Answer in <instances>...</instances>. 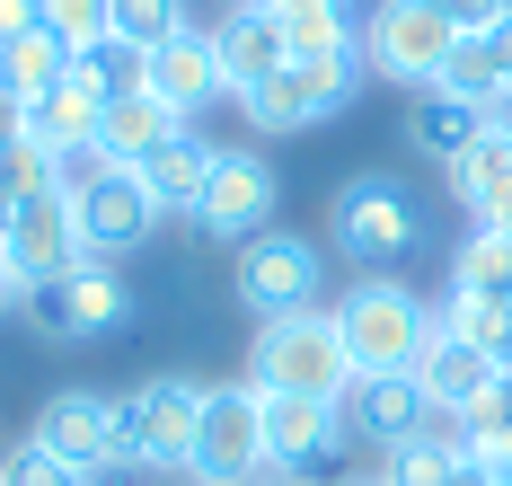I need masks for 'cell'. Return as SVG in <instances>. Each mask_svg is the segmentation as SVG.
<instances>
[{
  "label": "cell",
  "instance_id": "1",
  "mask_svg": "<svg viewBox=\"0 0 512 486\" xmlns=\"http://www.w3.org/2000/svg\"><path fill=\"white\" fill-rule=\"evenodd\" d=\"M433 327H442V310L415 301L398 274H362L354 292L336 301V336H345L354 372H415V354L433 345Z\"/></svg>",
  "mask_w": 512,
  "mask_h": 486
},
{
  "label": "cell",
  "instance_id": "6",
  "mask_svg": "<svg viewBox=\"0 0 512 486\" xmlns=\"http://www.w3.org/2000/svg\"><path fill=\"white\" fill-rule=\"evenodd\" d=\"M362 89V45L354 54H318V62H283L265 89H248L239 107H248L256 133H309V124H327V115H345Z\"/></svg>",
  "mask_w": 512,
  "mask_h": 486
},
{
  "label": "cell",
  "instance_id": "12",
  "mask_svg": "<svg viewBox=\"0 0 512 486\" xmlns=\"http://www.w3.org/2000/svg\"><path fill=\"white\" fill-rule=\"evenodd\" d=\"M256 398H265V460L283 478H309V469H327L345 451L336 398H301V389H256Z\"/></svg>",
  "mask_w": 512,
  "mask_h": 486
},
{
  "label": "cell",
  "instance_id": "18",
  "mask_svg": "<svg viewBox=\"0 0 512 486\" xmlns=\"http://www.w3.org/2000/svg\"><path fill=\"white\" fill-rule=\"evenodd\" d=\"M212 45H221V71H230V98H248L265 89L283 62H292V36H283V18L256 0V9H230L221 27H212Z\"/></svg>",
  "mask_w": 512,
  "mask_h": 486
},
{
  "label": "cell",
  "instance_id": "14",
  "mask_svg": "<svg viewBox=\"0 0 512 486\" xmlns=\"http://www.w3.org/2000/svg\"><path fill=\"white\" fill-rule=\"evenodd\" d=\"M274 195H283V186H274V160H265V151H221L195 221H204L212 239H239V248H248L256 230H274Z\"/></svg>",
  "mask_w": 512,
  "mask_h": 486
},
{
  "label": "cell",
  "instance_id": "32",
  "mask_svg": "<svg viewBox=\"0 0 512 486\" xmlns=\"http://www.w3.org/2000/svg\"><path fill=\"white\" fill-rule=\"evenodd\" d=\"M36 18H45L71 54H80V45H98V36H115V0H36Z\"/></svg>",
  "mask_w": 512,
  "mask_h": 486
},
{
  "label": "cell",
  "instance_id": "38",
  "mask_svg": "<svg viewBox=\"0 0 512 486\" xmlns=\"http://www.w3.org/2000/svg\"><path fill=\"white\" fill-rule=\"evenodd\" d=\"M9 310H27V283H18V274H9V257H0V319H9Z\"/></svg>",
  "mask_w": 512,
  "mask_h": 486
},
{
  "label": "cell",
  "instance_id": "23",
  "mask_svg": "<svg viewBox=\"0 0 512 486\" xmlns=\"http://www.w3.org/2000/svg\"><path fill=\"white\" fill-rule=\"evenodd\" d=\"M62 80H71V45H62L53 27H27V36L0 45V89H9V98H45Z\"/></svg>",
  "mask_w": 512,
  "mask_h": 486
},
{
  "label": "cell",
  "instance_id": "19",
  "mask_svg": "<svg viewBox=\"0 0 512 486\" xmlns=\"http://www.w3.org/2000/svg\"><path fill=\"white\" fill-rule=\"evenodd\" d=\"M186 133V115L168 107V98H151V89H133V98H106V115H98V151L115 168H142L151 151H168Z\"/></svg>",
  "mask_w": 512,
  "mask_h": 486
},
{
  "label": "cell",
  "instance_id": "17",
  "mask_svg": "<svg viewBox=\"0 0 512 486\" xmlns=\"http://www.w3.org/2000/svg\"><path fill=\"white\" fill-rule=\"evenodd\" d=\"M415 380H424V398H433V416H442V425H460L468 407H477V398H486V389H495V354H477V345H468V336H451V327H433V345H424V354H415Z\"/></svg>",
  "mask_w": 512,
  "mask_h": 486
},
{
  "label": "cell",
  "instance_id": "2",
  "mask_svg": "<svg viewBox=\"0 0 512 486\" xmlns=\"http://www.w3.org/2000/svg\"><path fill=\"white\" fill-rule=\"evenodd\" d=\"M195 425H204V380L159 372V380H142L133 398H115V460H124V469H159V478H186Z\"/></svg>",
  "mask_w": 512,
  "mask_h": 486
},
{
  "label": "cell",
  "instance_id": "7",
  "mask_svg": "<svg viewBox=\"0 0 512 486\" xmlns=\"http://www.w3.org/2000/svg\"><path fill=\"white\" fill-rule=\"evenodd\" d=\"M265 469H274V460H265V398H256V380L204 389V425H195L186 478H204V486H256Z\"/></svg>",
  "mask_w": 512,
  "mask_h": 486
},
{
  "label": "cell",
  "instance_id": "35",
  "mask_svg": "<svg viewBox=\"0 0 512 486\" xmlns=\"http://www.w3.org/2000/svg\"><path fill=\"white\" fill-rule=\"evenodd\" d=\"M27 27H45V18H36V0H0V45H9V36H27Z\"/></svg>",
  "mask_w": 512,
  "mask_h": 486
},
{
  "label": "cell",
  "instance_id": "4",
  "mask_svg": "<svg viewBox=\"0 0 512 486\" xmlns=\"http://www.w3.org/2000/svg\"><path fill=\"white\" fill-rule=\"evenodd\" d=\"M327 239H336L362 274H389L415 239H424V221H415V195L398 177H345V186L327 195Z\"/></svg>",
  "mask_w": 512,
  "mask_h": 486
},
{
  "label": "cell",
  "instance_id": "20",
  "mask_svg": "<svg viewBox=\"0 0 512 486\" xmlns=\"http://www.w3.org/2000/svg\"><path fill=\"white\" fill-rule=\"evenodd\" d=\"M212 168H221V142H204V133L186 124L168 151H151V160H142V186H151V204H159V213H204Z\"/></svg>",
  "mask_w": 512,
  "mask_h": 486
},
{
  "label": "cell",
  "instance_id": "43",
  "mask_svg": "<svg viewBox=\"0 0 512 486\" xmlns=\"http://www.w3.org/2000/svg\"><path fill=\"white\" fill-rule=\"evenodd\" d=\"M168 486H204V478H168Z\"/></svg>",
  "mask_w": 512,
  "mask_h": 486
},
{
  "label": "cell",
  "instance_id": "34",
  "mask_svg": "<svg viewBox=\"0 0 512 486\" xmlns=\"http://www.w3.org/2000/svg\"><path fill=\"white\" fill-rule=\"evenodd\" d=\"M274 18H354V0H265Z\"/></svg>",
  "mask_w": 512,
  "mask_h": 486
},
{
  "label": "cell",
  "instance_id": "15",
  "mask_svg": "<svg viewBox=\"0 0 512 486\" xmlns=\"http://www.w3.org/2000/svg\"><path fill=\"white\" fill-rule=\"evenodd\" d=\"M89 266V248H80V213H71V195L53 186V195H36V204H18V230H9V274L36 292V283H53V274Z\"/></svg>",
  "mask_w": 512,
  "mask_h": 486
},
{
  "label": "cell",
  "instance_id": "24",
  "mask_svg": "<svg viewBox=\"0 0 512 486\" xmlns=\"http://www.w3.org/2000/svg\"><path fill=\"white\" fill-rule=\"evenodd\" d=\"M451 195H460L477 221L495 213V204H512V133H495V124H486V133L468 142V160L451 168Z\"/></svg>",
  "mask_w": 512,
  "mask_h": 486
},
{
  "label": "cell",
  "instance_id": "13",
  "mask_svg": "<svg viewBox=\"0 0 512 486\" xmlns=\"http://www.w3.org/2000/svg\"><path fill=\"white\" fill-rule=\"evenodd\" d=\"M36 442H45L53 460H71L89 486H98L106 469H124V460H115V398H98V389H53L45 416H36Z\"/></svg>",
  "mask_w": 512,
  "mask_h": 486
},
{
  "label": "cell",
  "instance_id": "11",
  "mask_svg": "<svg viewBox=\"0 0 512 486\" xmlns=\"http://www.w3.org/2000/svg\"><path fill=\"white\" fill-rule=\"evenodd\" d=\"M71 213H80V248L106 257V266L133 257V248H151V230H159V204H151V186H142V168H115V160L71 195Z\"/></svg>",
  "mask_w": 512,
  "mask_h": 486
},
{
  "label": "cell",
  "instance_id": "36",
  "mask_svg": "<svg viewBox=\"0 0 512 486\" xmlns=\"http://www.w3.org/2000/svg\"><path fill=\"white\" fill-rule=\"evenodd\" d=\"M9 142H27V98L0 89V151H9Z\"/></svg>",
  "mask_w": 512,
  "mask_h": 486
},
{
  "label": "cell",
  "instance_id": "30",
  "mask_svg": "<svg viewBox=\"0 0 512 486\" xmlns=\"http://www.w3.org/2000/svg\"><path fill=\"white\" fill-rule=\"evenodd\" d=\"M53 186H62V160H53L45 142H9V151H0V195H9V204H36Z\"/></svg>",
  "mask_w": 512,
  "mask_h": 486
},
{
  "label": "cell",
  "instance_id": "41",
  "mask_svg": "<svg viewBox=\"0 0 512 486\" xmlns=\"http://www.w3.org/2000/svg\"><path fill=\"white\" fill-rule=\"evenodd\" d=\"M256 486H292V478H283V469H265V478H256Z\"/></svg>",
  "mask_w": 512,
  "mask_h": 486
},
{
  "label": "cell",
  "instance_id": "10",
  "mask_svg": "<svg viewBox=\"0 0 512 486\" xmlns=\"http://www.w3.org/2000/svg\"><path fill=\"white\" fill-rule=\"evenodd\" d=\"M336 416H345V442H354V451H398V442L442 425L415 372H354L345 398H336Z\"/></svg>",
  "mask_w": 512,
  "mask_h": 486
},
{
  "label": "cell",
  "instance_id": "9",
  "mask_svg": "<svg viewBox=\"0 0 512 486\" xmlns=\"http://www.w3.org/2000/svg\"><path fill=\"white\" fill-rule=\"evenodd\" d=\"M239 310H256V319H292V310H318V283H327V266H318V239H301V230H256L248 248H239Z\"/></svg>",
  "mask_w": 512,
  "mask_h": 486
},
{
  "label": "cell",
  "instance_id": "8",
  "mask_svg": "<svg viewBox=\"0 0 512 486\" xmlns=\"http://www.w3.org/2000/svg\"><path fill=\"white\" fill-rule=\"evenodd\" d=\"M18 319L36 327L45 345H89V336H106V327L133 319V292H124V274L106 266V257H89V266H71V274H53V283H36Z\"/></svg>",
  "mask_w": 512,
  "mask_h": 486
},
{
  "label": "cell",
  "instance_id": "28",
  "mask_svg": "<svg viewBox=\"0 0 512 486\" xmlns=\"http://www.w3.org/2000/svg\"><path fill=\"white\" fill-rule=\"evenodd\" d=\"M433 89H451V98H468V107H486V115H495V98H504L512 80H504V62H495V45H486V36H460Z\"/></svg>",
  "mask_w": 512,
  "mask_h": 486
},
{
  "label": "cell",
  "instance_id": "26",
  "mask_svg": "<svg viewBox=\"0 0 512 486\" xmlns=\"http://www.w3.org/2000/svg\"><path fill=\"white\" fill-rule=\"evenodd\" d=\"M451 292H460V301H512V239H495V230L460 239V257H451Z\"/></svg>",
  "mask_w": 512,
  "mask_h": 486
},
{
  "label": "cell",
  "instance_id": "3",
  "mask_svg": "<svg viewBox=\"0 0 512 486\" xmlns=\"http://www.w3.org/2000/svg\"><path fill=\"white\" fill-rule=\"evenodd\" d=\"M256 389H301V398H345L354 354L336 336V310H292V319H256V354H248Z\"/></svg>",
  "mask_w": 512,
  "mask_h": 486
},
{
  "label": "cell",
  "instance_id": "16",
  "mask_svg": "<svg viewBox=\"0 0 512 486\" xmlns=\"http://www.w3.org/2000/svg\"><path fill=\"white\" fill-rule=\"evenodd\" d=\"M142 89H151V98H168L186 124H195L204 107H221V98H230V71H221V45H212V27H186V36L151 45V71H142Z\"/></svg>",
  "mask_w": 512,
  "mask_h": 486
},
{
  "label": "cell",
  "instance_id": "40",
  "mask_svg": "<svg viewBox=\"0 0 512 486\" xmlns=\"http://www.w3.org/2000/svg\"><path fill=\"white\" fill-rule=\"evenodd\" d=\"M9 230H18V204L0 195V257H9Z\"/></svg>",
  "mask_w": 512,
  "mask_h": 486
},
{
  "label": "cell",
  "instance_id": "29",
  "mask_svg": "<svg viewBox=\"0 0 512 486\" xmlns=\"http://www.w3.org/2000/svg\"><path fill=\"white\" fill-rule=\"evenodd\" d=\"M451 433H460L477 460H512V389L495 380V389H486V398H477V407H468Z\"/></svg>",
  "mask_w": 512,
  "mask_h": 486
},
{
  "label": "cell",
  "instance_id": "37",
  "mask_svg": "<svg viewBox=\"0 0 512 486\" xmlns=\"http://www.w3.org/2000/svg\"><path fill=\"white\" fill-rule=\"evenodd\" d=\"M486 45H495V62H504V80H512V0H504V18L486 27Z\"/></svg>",
  "mask_w": 512,
  "mask_h": 486
},
{
  "label": "cell",
  "instance_id": "5",
  "mask_svg": "<svg viewBox=\"0 0 512 486\" xmlns=\"http://www.w3.org/2000/svg\"><path fill=\"white\" fill-rule=\"evenodd\" d=\"M451 45H460V27L433 0H380L362 18V71H380L398 89H433L442 62H451Z\"/></svg>",
  "mask_w": 512,
  "mask_h": 486
},
{
  "label": "cell",
  "instance_id": "39",
  "mask_svg": "<svg viewBox=\"0 0 512 486\" xmlns=\"http://www.w3.org/2000/svg\"><path fill=\"white\" fill-rule=\"evenodd\" d=\"M477 230H495V239H512V204H495V213L477 221Z\"/></svg>",
  "mask_w": 512,
  "mask_h": 486
},
{
  "label": "cell",
  "instance_id": "31",
  "mask_svg": "<svg viewBox=\"0 0 512 486\" xmlns=\"http://www.w3.org/2000/svg\"><path fill=\"white\" fill-rule=\"evenodd\" d=\"M186 27H195V18H186V0H115V36H124V45H142V54L168 45V36H186Z\"/></svg>",
  "mask_w": 512,
  "mask_h": 486
},
{
  "label": "cell",
  "instance_id": "22",
  "mask_svg": "<svg viewBox=\"0 0 512 486\" xmlns=\"http://www.w3.org/2000/svg\"><path fill=\"white\" fill-rule=\"evenodd\" d=\"M98 115H106L98 89L62 80V89H45V98H27V142H45L53 160H71V151H98Z\"/></svg>",
  "mask_w": 512,
  "mask_h": 486
},
{
  "label": "cell",
  "instance_id": "25",
  "mask_svg": "<svg viewBox=\"0 0 512 486\" xmlns=\"http://www.w3.org/2000/svg\"><path fill=\"white\" fill-rule=\"evenodd\" d=\"M460 433L451 425H433V433H415V442H398V451H380V478L389 486H460Z\"/></svg>",
  "mask_w": 512,
  "mask_h": 486
},
{
  "label": "cell",
  "instance_id": "21",
  "mask_svg": "<svg viewBox=\"0 0 512 486\" xmlns=\"http://www.w3.org/2000/svg\"><path fill=\"white\" fill-rule=\"evenodd\" d=\"M477 133H486V107H468V98H451V89H415L407 98V142L424 151V160L460 168Z\"/></svg>",
  "mask_w": 512,
  "mask_h": 486
},
{
  "label": "cell",
  "instance_id": "42",
  "mask_svg": "<svg viewBox=\"0 0 512 486\" xmlns=\"http://www.w3.org/2000/svg\"><path fill=\"white\" fill-rule=\"evenodd\" d=\"M345 486H389V478H345Z\"/></svg>",
  "mask_w": 512,
  "mask_h": 486
},
{
  "label": "cell",
  "instance_id": "27",
  "mask_svg": "<svg viewBox=\"0 0 512 486\" xmlns=\"http://www.w3.org/2000/svg\"><path fill=\"white\" fill-rule=\"evenodd\" d=\"M142 71H151V54H142V45H124V36H98V45H80V54H71V80H80V89H98V98H133V89H142Z\"/></svg>",
  "mask_w": 512,
  "mask_h": 486
},
{
  "label": "cell",
  "instance_id": "33",
  "mask_svg": "<svg viewBox=\"0 0 512 486\" xmlns=\"http://www.w3.org/2000/svg\"><path fill=\"white\" fill-rule=\"evenodd\" d=\"M0 486H89V478H80L71 460H53L45 442L27 433V442H9V451H0Z\"/></svg>",
  "mask_w": 512,
  "mask_h": 486
},
{
  "label": "cell",
  "instance_id": "44",
  "mask_svg": "<svg viewBox=\"0 0 512 486\" xmlns=\"http://www.w3.org/2000/svg\"><path fill=\"white\" fill-rule=\"evenodd\" d=\"M230 9H256V0H230Z\"/></svg>",
  "mask_w": 512,
  "mask_h": 486
}]
</instances>
